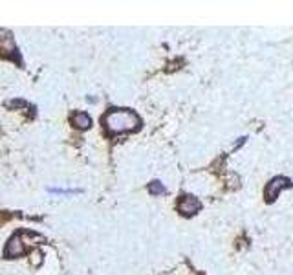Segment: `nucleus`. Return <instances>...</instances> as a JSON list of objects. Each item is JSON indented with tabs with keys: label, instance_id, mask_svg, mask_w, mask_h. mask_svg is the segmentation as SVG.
Segmentation results:
<instances>
[{
	"label": "nucleus",
	"instance_id": "1",
	"mask_svg": "<svg viewBox=\"0 0 293 275\" xmlns=\"http://www.w3.org/2000/svg\"><path fill=\"white\" fill-rule=\"evenodd\" d=\"M105 125L112 134H121L138 130L141 125V120L136 112L132 110H114L108 112L105 116Z\"/></svg>",
	"mask_w": 293,
	"mask_h": 275
},
{
	"label": "nucleus",
	"instance_id": "3",
	"mask_svg": "<svg viewBox=\"0 0 293 275\" xmlns=\"http://www.w3.org/2000/svg\"><path fill=\"white\" fill-rule=\"evenodd\" d=\"M286 187H291V182L288 178H273L268 185H266V198H268V202H273L279 193Z\"/></svg>",
	"mask_w": 293,
	"mask_h": 275
},
{
	"label": "nucleus",
	"instance_id": "6",
	"mask_svg": "<svg viewBox=\"0 0 293 275\" xmlns=\"http://www.w3.org/2000/svg\"><path fill=\"white\" fill-rule=\"evenodd\" d=\"M70 121H72V125L75 129H81V130L90 129V125H92V120H90V116L86 112H75Z\"/></svg>",
	"mask_w": 293,
	"mask_h": 275
},
{
	"label": "nucleus",
	"instance_id": "4",
	"mask_svg": "<svg viewBox=\"0 0 293 275\" xmlns=\"http://www.w3.org/2000/svg\"><path fill=\"white\" fill-rule=\"evenodd\" d=\"M202 209V204H200L198 198L191 197V194H187V197H182V200L178 202V211L182 213V215H194V213H198V211Z\"/></svg>",
	"mask_w": 293,
	"mask_h": 275
},
{
	"label": "nucleus",
	"instance_id": "7",
	"mask_svg": "<svg viewBox=\"0 0 293 275\" xmlns=\"http://www.w3.org/2000/svg\"><path fill=\"white\" fill-rule=\"evenodd\" d=\"M149 191H150V194H163L165 193V187L162 185V182H150Z\"/></svg>",
	"mask_w": 293,
	"mask_h": 275
},
{
	"label": "nucleus",
	"instance_id": "2",
	"mask_svg": "<svg viewBox=\"0 0 293 275\" xmlns=\"http://www.w3.org/2000/svg\"><path fill=\"white\" fill-rule=\"evenodd\" d=\"M26 251V244H24V233L22 231H17L15 235L9 239L8 242V248H6V257H21V255H24Z\"/></svg>",
	"mask_w": 293,
	"mask_h": 275
},
{
	"label": "nucleus",
	"instance_id": "5",
	"mask_svg": "<svg viewBox=\"0 0 293 275\" xmlns=\"http://www.w3.org/2000/svg\"><path fill=\"white\" fill-rule=\"evenodd\" d=\"M17 52V46H15V41H13V35L6 30H0V55H13Z\"/></svg>",
	"mask_w": 293,
	"mask_h": 275
},
{
	"label": "nucleus",
	"instance_id": "8",
	"mask_svg": "<svg viewBox=\"0 0 293 275\" xmlns=\"http://www.w3.org/2000/svg\"><path fill=\"white\" fill-rule=\"evenodd\" d=\"M8 107H26V101H9Z\"/></svg>",
	"mask_w": 293,
	"mask_h": 275
}]
</instances>
